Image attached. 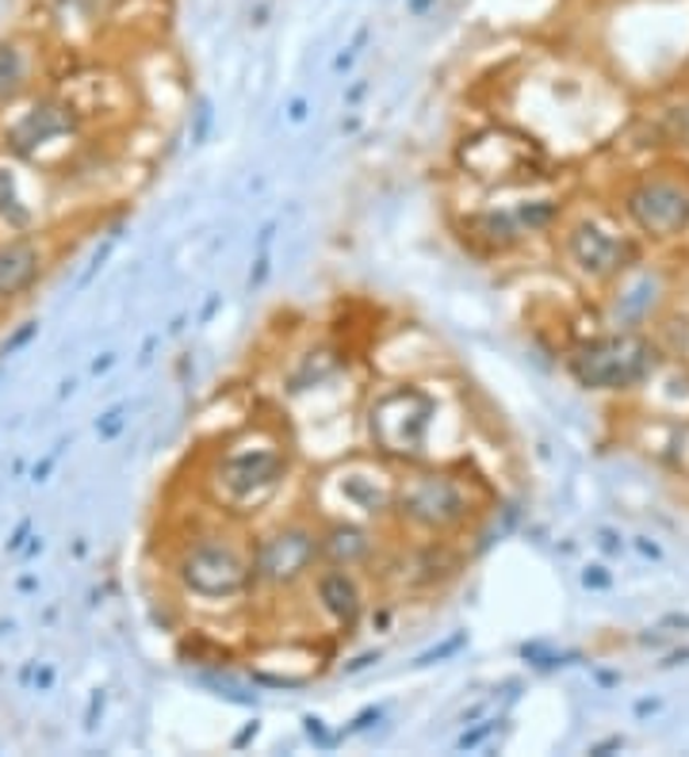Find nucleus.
I'll list each match as a JSON object with an SVG mask.
<instances>
[{"mask_svg":"<svg viewBox=\"0 0 689 757\" xmlns=\"http://www.w3.org/2000/svg\"><path fill=\"white\" fill-rule=\"evenodd\" d=\"M35 333H39V326H35V321H28V326H23L20 333H15L12 341L4 344V356H12L15 349H23V344H28V341H31V337H35Z\"/></svg>","mask_w":689,"mask_h":757,"instance_id":"f3484780","label":"nucleus"},{"mask_svg":"<svg viewBox=\"0 0 689 757\" xmlns=\"http://www.w3.org/2000/svg\"><path fill=\"white\" fill-rule=\"evenodd\" d=\"M318 597H322L326 612H330L341 627H352L360 619V590H357V582H352V574H344L341 567H330L318 574Z\"/></svg>","mask_w":689,"mask_h":757,"instance_id":"9d476101","label":"nucleus"},{"mask_svg":"<svg viewBox=\"0 0 689 757\" xmlns=\"http://www.w3.org/2000/svg\"><path fill=\"white\" fill-rule=\"evenodd\" d=\"M0 219H4L8 227H15V230L31 227V211L23 207L20 191H15L12 173H4V168H0Z\"/></svg>","mask_w":689,"mask_h":757,"instance_id":"4468645a","label":"nucleus"},{"mask_svg":"<svg viewBox=\"0 0 689 757\" xmlns=\"http://www.w3.org/2000/svg\"><path fill=\"white\" fill-rule=\"evenodd\" d=\"M119 425H123V409H111V414H108V421H103V437H116V432H119Z\"/></svg>","mask_w":689,"mask_h":757,"instance_id":"a211bd4d","label":"nucleus"},{"mask_svg":"<svg viewBox=\"0 0 689 757\" xmlns=\"http://www.w3.org/2000/svg\"><path fill=\"white\" fill-rule=\"evenodd\" d=\"M287 471V459L276 448H238L222 459L219 479L227 486V494L234 497H253L261 490H272L280 482V474Z\"/></svg>","mask_w":689,"mask_h":757,"instance_id":"6e6552de","label":"nucleus"},{"mask_svg":"<svg viewBox=\"0 0 689 757\" xmlns=\"http://www.w3.org/2000/svg\"><path fill=\"white\" fill-rule=\"evenodd\" d=\"M433 398L422 386H395L372 402V440L387 456H422L433 425Z\"/></svg>","mask_w":689,"mask_h":757,"instance_id":"7ed1b4c3","label":"nucleus"},{"mask_svg":"<svg viewBox=\"0 0 689 757\" xmlns=\"http://www.w3.org/2000/svg\"><path fill=\"white\" fill-rule=\"evenodd\" d=\"M670 134H675V142L689 146V103L675 111V119H670Z\"/></svg>","mask_w":689,"mask_h":757,"instance_id":"dca6fc26","label":"nucleus"},{"mask_svg":"<svg viewBox=\"0 0 689 757\" xmlns=\"http://www.w3.org/2000/svg\"><path fill=\"white\" fill-rule=\"evenodd\" d=\"M326 551H330V559H338L349 567V562H357L368 555V536L357 528H333L330 539H326Z\"/></svg>","mask_w":689,"mask_h":757,"instance_id":"ddd939ff","label":"nucleus"},{"mask_svg":"<svg viewBox=\"0 0 689 757\" xmlns=\"http://www.w3.org/2000/svg\"><path fill=\"white\" fill-rule=\"evenodd\" d=\"M567 367L590 391H628L652 375L655 349L636 333H609L575 349Z\"/></svg>","mask_w":689,"mask_h":757,"instance_id":"f257e3e1","label":"nucleus"},{"mask_svg":"<svg viewBox=\"0 0 689 757\" xmlns=\"http://www.w3.org/2000/svg\"><path fill=\"white\" fill-rule=\"evenodd\" d=\"M398 505H403V517L411 525L429 531L452 528L468 517V494L448 474H418V479L403 486V502Z\"/></svg>","mask_w":689,"mask_h":757,"instance_id":"39448f33","label":"nucleus"},{"mask_svg":"<svg viewBox=\"0 0 689 757\" xmlns=\"http://www.w3.org/2000/svg\"><path fill=\"white\" fill-rule=\"evenodd\" d=\"M628 219L655 241L682 238L689 230V168H659L644 176L624 199Z\"/></svg>","mask_w":689,"mask_h":757,"instance_id":"f03ea898","label":"nucleus"},{"mask_svg":"<svg viewBox=\"0 0 689 757\" xmlns=\"http://www.w3.org/2000/svg\"><path fill=\"white\" fill-rule=\"evenodd\" d=\"M69 127H74L69 111L54 108V103H43V108H31L28 116H23L20 123L12 127L8 142H12L15 153H31L35 146H43V142H51V139H58V134H66Z\"/></svg>","mask_w":689,"mask_h":757,"instance_id":"1a4fd4ad","label":"nucleus"},{"mask_svg":"<svg viewBox=\"0 0 689 757\" xmlns=\"http://www.w3.org/2000/svg\"><path fill=\"white\" fill-rule=\"evenodd\" d=\"M655 295H659V279L647 276V272H644V276H636L628 287H624V295H616V303H613L616 318H621V321L647 318V314L655 310Z\"/></svg>","mask_w":689,"mask_h":757,"instance_id":"f8f14e48","label":"nucleus"},{"mask_svg":"<svg viewBox=\"0 0 689 757\" xmlns=\"http://www.w3.org/2000/svg\"><path fill=\"white\" fill-rule=\"evenodd\" d=\"M315 559H318V539L303 528H287V531H276V536H264L258 544L253 574L272 585H287L307 574Z\"/></svg>","mask_w":689,"mask_h":757,"instance_id":"0eeeda50","label":"nucleus"},{"mask_svg":"<svg viewBox=\"0 0 689 757\" xmlns=\"http://www.w3.org/2000/svg\"><path fill=\"white\" fill-rule=\"evenodd\" d=\"M39 276V249L31 241L0 245V295H15Z\"/></svg>","mask_w":689,"mask_h":757,"instance_id":"9b49d317","label":"nucleus"},{"mask_svg":"<svg viewBox=\"0 0 689 757\" xmlns=\"http://www.w3.org/2000/svg\"><path fill=\"white\" fill-rule=\"evenodd\" d=\"M23 80V58L12 43H0V96H12Z\"/></svg>","mask_w":689,"mask_h":757,"instance_id":"2eb2a0df","label":"nucleus"},{"mask_svg":"<svg viewBox=\"0 0 689 757\" xmlns=\"http://www.w3.org/2000/svg\"><path fill=\"white\" fill-rule=\"evenodd\" d=\"M567 253L579 264L582 276L590 279H609L621 276L628 264H636V245L621 233L598 227V222H579L567 238Z\"/></svg>","mask_w":689,"mask_h":757,"instance_id":"423d86ee","label":"nucleus"},{"mask_svg":"<svg viewBox=\"0 0 689 757\" xmlns=\"http://www.w3.org/2000/svg\"><path fill=\"white\" fill-rule=\"evenodd\" d=\"M253 570L234 555V547L219 544V539H204L184 559V585L199 597H234L250 585Z\"/></svg>","mask_w":689,"mask_h":757,"instance_id":"20e7f679","label":"nucleus"}]
</instances>
